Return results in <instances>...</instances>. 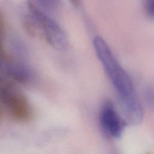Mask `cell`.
Instances as JSON below:
<instances>
[{"label":"cell","instance_id":"6da1fadb","mask_svg":"<svg viewBox=\"0 0 154 154\" xmlns=\"http://www.w3.org/2000/svg\"><path fill=\"white\" fill-rule=\"evenodd\" d=\"M93 43L96 55L116 91L127 121L133 125L138 124L143 120V110L129 75L102 37H95Z\"/></svg>","mask_w":154,"mask_h":154},{"label":"cell","instance_id":"3957f363","mask_svg":"<svg viewBox=\"0 0 154 154\" xmlns=\"http://www.w3.org/2000/svg\"><path fill=\"white\" fill-rule=\"evenodd\" d=\"M28 7L31 20L41 31L47 42L58 51L67 50L69 45L68 38L61 27L32 2H29Z\"/></svg>","mask_w":154,"mask_h":154},{"label":"cell","instance_id":"52a82bcc","mask_svg":"<svg viewBox=\"0 0 154 154\" xmlns=\"http://www.w3.org/2000/svg\"><path fill=\"white\" fill-rule=\"evenodd\" d=\"M144 9L150 17L154 18V0H146Z\"/></svg>","mask_w":154,"mask_h":154},{"label":"cell","instance_id":"8992f818","mask_svg":"<svg viewBox=\"0 0 154 154\" xmlns=\"http://www.w3.org/2000/svg\"><path fill=\"white\" fill-rule=\"evenodd\" d=\"M38 5L43 8L53 11L57 10L60 5V0H34Z\"/></svg>","mask_w":154,"mask_h":154},{"label":"cell","instance_id":"5b68a950","mask_svg":"<svg viewBox=\"0 0 154 154\" xmlns=\"http://www.w3.org/2000/svg\"><path fill=\"white\" fill-rule=\"evenodd\" d=\"M8 74L12 79L22 84H28L34 78V74L30 67L20 61H11L7 66Z\"/></svg>","mask_w":154,"mask_h":154},{"label":"cell","instance_id":"ba28073f","mask_svg":"<svg viewBox=\"0 0 154 154\" xmlns=\"http://www.w3.org/2000/svg\"><path fill=\"white\" fill-rule=\"evenodd\" d=\"M70 2H71V3L73 5H75V6H77L78 5V4H79V1H78V0H69Z\"/></svg>","mask_w":154,"mask_h":154},{"label":"cell","instance_id":"9c48e42d","mask_svg":"<svg viewBox=\"0 0 154 154\" xmlns=\"http://www.w3.org/2000/svg\"><path fill=\"white\" fill-rule=\"evenodd\" d=\"M1 60H0V69H1Z\"/></svg>","mask_w":154,"mask_h":154},{"label":"cell","instance_id":"277c9868","mask_svg":"<svg viewBox=\"0 0 154 154\" xmlns=\"http://www.w3.org/2000/svg\"><path fill=\"white\" fill-rule=\"evenodd\" d=\"M99 122L103 132L108 137L119 138L125 128V120L120 116L111 102H105L99 114Z\"/></svg>","mask_w":154,"mask_h":154},{"label":"cell","instance_id":"7a4b0ae2","mask_svg":"<svg viewBox=\"0 0 154 154\" xmlns=\"http://www.w3.org/2000/svg\"><path fill=\"white\" fill-rule=\"evenodd\" d=\"M0 103L8 114L18 122H27L32 117V110L25 96L10 82L0 81Z\"/></svg>","mask_w":154,"mask_h":154}]
</instances>
